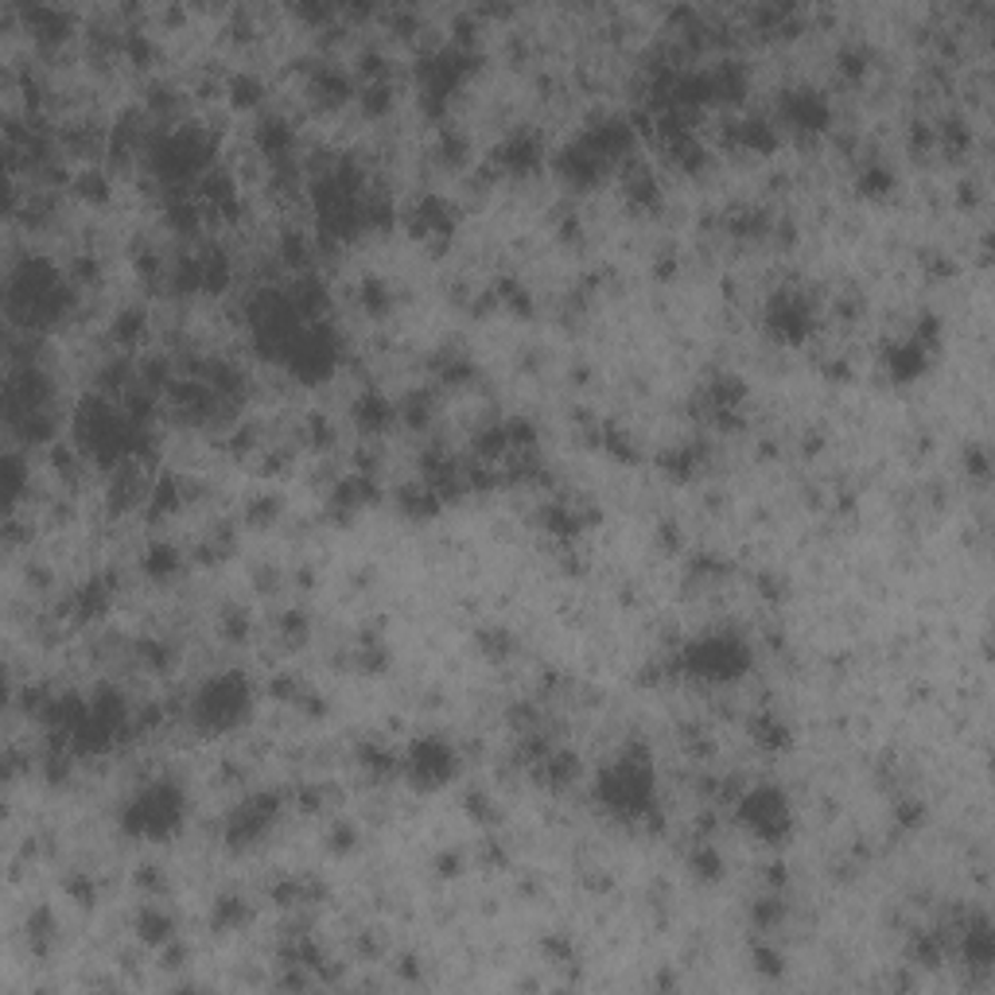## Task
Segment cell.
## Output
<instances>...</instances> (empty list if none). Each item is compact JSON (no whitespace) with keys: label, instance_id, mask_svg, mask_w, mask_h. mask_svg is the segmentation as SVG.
<instances>
[{"label":"cell","instance_id":"10","mask_svg":"<svg viewBox=\"0 0 995 995\" xmlns=\"http://www.w3.org/2000/svg\"><path fill=\"white\" fill-rule=\"evenodd\" d=\"M770 327L786 343H801L805 331H809V307H805V299L794 296V292H781L770 304Z\"/></svg>","mask_w":995,"mask_h":995},{"label":"cell","instance_id":"9","mask_svg":"<svg viewBox=\"0 0 995 995\" xmlns=\"http://www.w3.org/2000/svg\"><path fill=\"white\" fill-rule=\"evenodd\" d=\"M781 117H786V125H794V129L817 132L828 125V101L820 98L817 90H789L786 98H781Z\"/></svg>","mask_w":995,"mask_h":995},{"label":"cell","instance_id":"4","mask_svg":"<svg viewBox=\"0 0 995 995\" xmlns=\"http://www.w3.org/2000/svg\"><path fill=\"white\" fill-rule=\"evenodd\" d=\"M681 666L689 669L697 681L728 684L747 673L750 650L736 634H708V638H697V642L681 653Z\"/></svg>","mask_w":995,"mask_h":995},{"label":"cell","instance_id":"19","mask_svg":"<svg viewBox=\"0 0 995 995\" xmlns=\"http://www.w3.org/2000/svg\"><path fill=\"white\" fill-rule=\"evenodd\" d=\"M148 568H152L156 575H164V572H176V552L171 549H152V556H148Z\"/></svg>","mask_w":995,"mask_h":995},{"label":"cell","instance_id":"15","mask_svg":"<svg viewBox=\"0 0 995 995\" xmlns=\"http://www.w3.org/2000/svg\"><path fill=\"white\" fill-rule=\"evenodd\" d=\"M390 421H393V408H390V401H385V397H377V393H374V397H362L358 401V424L366 432H382Z\"/></svg>","mask_w":995,"mask_h":995},{"label":"cell","instance_id":"1","mask_svg":"<svg viewBox=\"0 0 995 995\" xmlns=\"http://www.w3.org/2000/svg\"><path fill=\"white\" fill-rule=\"evenodd\" d=\"M599 801L607 809L622 812V817H642L650 812L653 801V770L646 762V755L630 750V755L614 758L603 774H599Z\"/></svg>","mask_w":995,"mask_h":995},{"label":"cell","instance_id":"18","mask_svg":"<svg viewBox=\"0 0 995 995\" xmlns=\"http://www.w3.org/2000/svg\"><path fill=\"white\" fill-rule=\"evenodd\" d=\"M230 90H234V101H238V106H253V101L260 98V82H257V78H238Z\"/></svg>","mask_w":995,"mask_h":995},{"label":"cell","instance_id":"12","mask_svg":"<svg viewBox=\"0 0 995 995\" xmlns=\"http://www.w3.org/2000/svg\"><path fill=\"white\" fill-rule=\"evenodd\" d=\"M536 160H541V145H536V137H529V132H518V137H510L502 145V152H497V164H502L505 171H533Z\"/></svg>","mask_w":995,"mask_h":995},{"label":"cell","instance_id":"14","mask_svg":"<svg viewBox=\"0 0 995 995\" xmlns=\"http://www.w3.org/2000/svg\"><path fill=\"white\" fill-rule=\"evenodd\" d=\"M171 918L168 914L160 910V906H145V914H140V922H137V934L145 937V942H152V945H164L171 937Z\"/></svg>","mask_w":995,"mask_h":995},{"label":"cell","instance_id":"2","mask_svg":"<svg viewBox=\"0 0 995 995\" xmlns=\"http://www.w3.org/2000/svg\"><path fill=\"white\" fill-rule=\"evenodd\" d=\"M249 700H253V692H249L246 677L218 673L199 689V697H195V705H191V716L203 731H226V728H234V723H242Z\"/></svg>","mask_w":995,"mask_h":995},{"label":"cell","instance_id":"7","mask_svg":"<svg viewBox=\"0 0 995 995\" xmlns=\"http://www.w3.org/2000/svg\"><path fill=\"white\" fill-rule=\"evenodd\" d=\"M401 766H405V774H408V781H413V786L436 789V786H444V781L455 778V770H460V758H455V747L447 743V739L424 736V739H416V743L405 750Z\"/></svg>","mask_w":995,"mask_h":995},{"label":"cell","instance_id":"11","mask_svg":"<svg viewBox=\"0 0 995 995\" xmlns=\"http://www.w3.org/2000/svg\"><path fill=\"white\" fill-rule=\"evenodd\" d=\"M408 226H413V234H421V238L444 242L455 226V215L444 199H421L413 207V215H408Z\"/></svg>","mask_w":995,"mask_h":995},{"label":"cell","instance_id":"8","mask_svg":"<svg viewBox=\"0 0 995 995\" xmlns=\"http://www.w3.org/2000/svg\"><path fill=\"white\" fill-rule=\"evenodd\" d=\"M276 812H280V797H273V794L249 797V801L238 805V812L230 817V825H226V836H230V844H257L260 836L273 828Z\"/></svg>","mask_w":995,"mask_h":995},{"label":"cell","instance_id":"5","mask_svg":"<svg viewBox=\"0 0 995 995\" xmlns=\"http://www.w3.org/2000/svg\"><path fill=\"white\" fill-rule=\"evenodd\" d=\"M12 307L28 319H51L59 315V307L67 304L62 296V280L43 265V260H28L20 273L12 276Z\"/></svg>","mask_w":995,"mask_h":995},{"label":"cell","instance_id":"3","mask_svg":"<svg viewBox=\"0 0 995 995\" xmlns=\"http://www.w3.org/2000/svg\"><path fill=\"white\" fill-rule=\"evenodd\" d=\"M184 820V794L171 781H156V786L140 789L129 805H125V828L148 840H164Z\"/></svg>","mask_w":995,"mask_h":995},{"label":"cell","instance_id":"16","mask_svg":"<svg viewBox=\"0 0 995 995\" xmlns=\"http://www.w3.org/2000/svg\"><path fill=\"white\" fill-rule=\"evenodd\" d=\"M750 731H755V739L762 743L766 750H781L786 747V723L778 720V716H762V720L750 723Z\"/></svg>","mask_w":995,"mask_h":995},{"label":"cell","instance_id":"17","mask_svg":"<svg viewBox=\"0 0 995 995\" xmlns=\"http://www.w3.org/2000/svg\"><path fill=\"white\" fill-rule=\"evenodd\" d=\"M692 867H697V875H705V879H720V856H716V848H700L697 856H692Z\"/></svg>","mask_w":995,"mask_h":995},{"label":"cell","instance_id":"13","mask_svg":"<svg viewBox=\"0 0 995 995\" xmlns=\"http://www.w3.org/2000/svg\"><path fill=\"white\" fill-rule=\"evenodd\" d=\"M28 20H31V28H36L39 36H47V39H59V36H67V23H70V16L62 12V8L39 4V8H31V12H28Z\"/></svg>","mask_w":995,"mask_h":995},{"label":"cell","instance_id":"6","mask_svg":"<svg viewBox=\"0 0 995 995\" xmlns=\"http://www.w3.org/2000/svg\"><path fill=\"white\" fill-rule=\"evenodd\" d=\"M739 820H743V828H750L758 840H766V844L786 840L789 825H794V809H789L786 789H778V786L747 789V797L739 801Z\"/></svg>","mask_w":995,"mask_h":995}]
</instances>
